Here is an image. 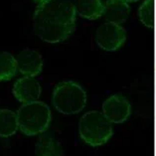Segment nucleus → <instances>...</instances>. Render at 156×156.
<instances>
[{
  "mask_svg": "<svg viewBox=\"0 0 156 156\" xmlns=\"http://www.w3.org/2000/svg\"><path fill=\"white\" fill-rule=\"evenodd\" d=\"M18 129L17 113L10 109H0V137H10Z\"/></svg>",
  "mask_w": 156,
  "mask_h": 156,
  "instance_id": "nucleus-12",
  "label": "nucleus"
},
{
  "mask_svg": "<svg viewBox=\"0 0 156 156\" xmlns=\"http://www.w3.org/2000/svg\"><path fill=\"white\" fill-rule=\"evenodd\" d=\"M52 104L63 115H77L85 108L87 94L78 83L61 82L53 90Z\"/></svg>",
  "mask_w": 156,
  "mask_h": 156,
  "instance_id": "nucleus-4",
  "label": "nucleus"
},
{
  "mask_svg": "<svg viewBox=\"0 0 156 156\" xmlns=\"http://www.w3.org/2000/svg\"><path fill=\"white\" fill-rule=\"evenodd\" d=\"M130 13V7L124 0H108L105 4L104 16L110 23L120 25Z\"/></svg>",
  "mask_w": 156,
  "mask_h": 156,
  "instance_id": "nucleus-10",
  "label": "nucleus"
},
{
  "mask_svg": "<svg viewBox=\"0 0 156 156\" xmlns=\"http://www.w3.org/2000/svg\"><path fill=\"white\" fill-rule=\"evenodd\" d=\"M76 15L71 0H50L37 6L33 14L34 32L47 43L64 42L75 31Z\"/></svg>",
  "mask_w": 156,
  "mask_h": 156,
  "instance_id": "nucleus-1",
  "label": "nucleus"
},
{
  "mask_svg": "<svg viewBox=\"0 0 156 156\" xmlns=\"http://www.w3.org/2000/svg\"><path fill=\"white\" fill-rule=\"evenodd\" d=\"M32 1H34L35 3H37L38 5H40V4H43V3H46L48 1H50V0H32Z\"/></svg>",
  "mask_w": 156,
  "mask_h": 156,
  "instance_id": "nucleus-15",
  "label": "nucleus"
},
{
  "mask_svg": "<svg viewBox=\"0 0 156 156\" xmlns=\"http://www.w3.org/2000/svg\"><path fill=\"white\" fill-rule=\"evenodd\" d=\"M19 73L24 77L35 78L43 70V58L39 52L31 49H25L16 57Z\"/></svg>",
  "mask_w": 156,
  "mask_h": 156,
  "instance_id": "nucleus-7",
  "label": "nucleus"
},
{
  "mask_svg": "<svg viewBox=\"0 0 156 156\" xmlns=\"http://www.w3.org/2000/svg\"><path fill=\"white\" fill-rule=\"evenodd\" d=\"M80 137L87 145L97 147L104 145L113 134L112 122L104 113L92 110L85 113L79 122Z\"/></svg>",
  "mask_w": 156,
  "mask_h": 156,
  "instance_id": "nucleus-3",
  "label": "nucleus"
},
{
  "mask_svg": "<svg viewBox=\"0 0 156 156\" xmlns=\"http://www.w3.org/2000/svg\"><path fill=\"white\" fill-rule=\"evenodd\" d=\"M12 92L18 101L28 104L38 101L41 96L42 87L35 78L23 77L15 82Z\"/></svg>",
  "mask_w": 156,
  "mask_h": 156,
  "instance_id": "nucleus-8",
  "label": "nucleus"
},
{
  "mask_svg": "<svg viewBox=\"0 0 156 156\" xmlns=\"http://www.w3.org/2000/svg\"><path fill=\"white\" fill-rule=\"evenodd\" d=\"M126 39L125 30L119 24L106 23L98 27L96 33V42L102 50L116 51L122 46Z\"/></svg>",
  "mask_w": 156,
  "mask_h": 156,
  "instance_id": "nucleus-5",
  "label": "nucleus"
},
{
  "mask_svg": "<svg viewBox=\"0 0 156 156\" xmlns=\"http://www.w3.org/2000/svg\"><path fill=\"white\" fill-rule=\"evenodd\" d=\"M35 154L36 156H64V149L53 133L44 132L40 134L36 142Z\"/></svg>",
  "mask_w": 156,
  "mask_h": 156,
  "instance_id": "nucleus-9",
  "label": "nucleus"
},
{
  "mask_svg": "<svg viewBox=\"0 0 156 156\" xmlns=\"http://www.w3.org/2000/svg\"><path fill=\"white\" fill-rule=\"evenodd\" d=\"M76 12L89 20H96L104 15L105 4L101 0H74Z\"/></svg>",
  "mask_w": 156,
  "mask_h": 156,
  "instance_id": "nucleus-11",
  "label": "nucleus"
},
{
  "mask_svg": "<svg viewBox=\"0 0 156 156\" xmlns=\"http://www.w3.org/2000/svg\"><path fill=\"white\" fill-rule=\"evenodd\" d=\"M124 1H126L128 3V2H136V1H138V0H124Z\"/></svg>",
  "mask_w": 156,
  "mask_h": 156,
  "instance_id": "nucleus-16",
  "label": "nucleus"
},
{
  "mask_svg": "<svg viewBox=\"0 0 156 156\" xmlns=\"http://www.w3.org/2000/svg\"><path fill=\"white\" fill-rule=\"evenodd\" d=\"M102 113L112 123H121L130 115L131 105L124 97L115 94L105 101Z\"/></svg>",
  "mask_w": 156,
  "mask_h": 156,
  "instance_id": "nucleus-6",
  "label": "nucleus"
},
{
  "mask_svg": "<svg viewBox=\"0 0 156 156\" xmlns=\"http://www.w3.org/2000/svg\"><path fill=\"white\" fill-rule=\"evenodd\" d=\"M138 15L140 21L146 27H154V0H145L139 7Z\"/></svg>",
  "mask_w": 156,
  "mask_h": 156,
  "instance_id": "nucleus-14",
  "label": "nucleus"
},
{
  "mask_svg": "<svg viewBox=\"0 0 156 156\" xmlns=\"http://www.w3.org/2000/svg\"><path fill=\"white\" fill-rule=\"evenodd\" d=\"M18 71L16 58L8 52H0V82L10 81Z\"/></svg>",
  "mask_w": 156,
  "mask_h": 156,
  "instance_id": "nucleus-13",
  "label": "nucleus"
},
{
  "mask_svg": "<svg viewBox=\"0 0 156 156\" xmlns=\"http://www.w3.org/2000/svg\"><path fill=\"white\" fill-rule=\"evenodd\" d=\"M16 113L19 130L27 136L40 135L51 124V109L45 102L36 101L23 104Z\"/></svg>",
  "mask_w": 156,
  "mask_h": 156,
  "instance_id": "nucleus-2",
  "label": "nucleus"
}]
</instances>
